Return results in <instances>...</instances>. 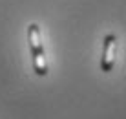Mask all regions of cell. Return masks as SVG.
I'll list each match as a JSON object with an SVG mask.
<instances>
[{
  "label": "cell",
  "instance_id": "6da1fadb",
  "mask_svg": "<svg viewBox=\"0 0 126 119\" xmlns=\"http://www.w3.org/2000/svg\"><path fill=\"white\" fill-rule=\"evenodd\" d=\"M28 42H29V50H31V57H33L35 73L40 75V77L47 75V60H46V53H44V46H42L38 24H29V28H28Z\"/></svg>",
  "mask_w": 126,
  "mask_h": 119
},
{
  "label": "cell",
  "instance_id": "7a4b0ae2",
  "mask_svg": "<svg viewBox=\"0 0 126 119\" xmlns=\"http://www.w3.org/2000/svg\"><path fill=\"white\" fill-rule=\"evenodd\" d=\"M115 53H117V37L108 33L102 44V57H101V72L110 73L115 66Z\"/></svg>",
  "mask_w": 126,
  "mask_h": 119
}]
</instances>
